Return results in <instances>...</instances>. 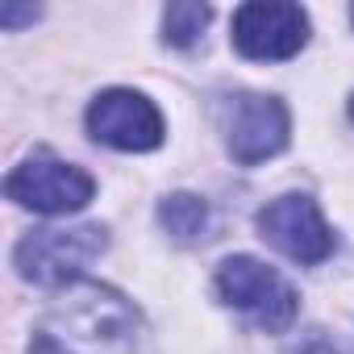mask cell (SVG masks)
I'll return each mask as SVG.
<instances>
[{
	"mask_svg": "<svg viewBox=\"0 0 354 354\" xmlns=\"http://www.w3.org/2000/svg\"><path fill=\"white\" fill-rule=\"evenodd\" d=\"M209 17H213L209 5H192V0L167 5V13H162V38H167L171 46H192V42L205 34Z\"/></svg>",
	"mask_w": 354,
	"mask_h": 354,
	"instance_id": "9c48e42d",
	"label": "cell"
},
{
	"mask_svg": "<svg viewBox=\"0 0 354 354\" xmlns=\"http://www.w3.org/2000/svg\"><path fill=\"white\" fill-rule=\"evenodd\" d=\"M259 234L292 263L317 267L333 254V230L325 225L313 196H279L259 209Z\"/></svg>",
	"mask_w": 354,
	"mask_h": 354,
	"instance_id": "52a82bcc",
	"label": "cell"
},
{
	"mask_svg": "<svg viewBox=\"0 0 354 354\" xmlns=\"http://www.w3.org/2000/svg\"><path fill=\"white\" fill-rule=\"evenodd\" d=\"M88 133L100 146L125 150V154H142L154 150L162 142V113L129 88H109L88 104Z\"/></svg>",
	"mask_w": 354,
	"mask_h": 354,
	"instance_id": "5b68a950",
	"label": "cell"
},
{
	"mask_svg": "<svg viewBox=\"0 0 354 354\" xmlns=\"http://www.w3.org/2000/svg\"><path fill=\"white\" fill-rule=\"evenodd\" d=\"M217 296L230 308L246 313L259 329H271V333L288 329L296 321V313H300L296 288L275 267H267V263H259L250 254H234V259H225L217 267Z\"/></svg>",
	"mask_w": 354,
	"mask_h": 354,
	"instance_id": "6da1fadb",
	"label": "cell"
},
{
	"mask_svg": "<svg viewBox=\"0 0 354 354\" xmlns=\"http://www.w3.org/2000/svg\"><path fill=\"white\" fill-rule=\"evenodd\" d=\"M158 221L167 225V234H171V238L192 242V238H201V234H205V225H209V205H205L201 196H188V192L167 196V201H162V209H158Z\"/></svg>",
	"mask_w": 354,
	"mask_h": 354,
	"instance_id": "ba28073f",
	"label": "cell"
},
{
	"mask_svg": "<svg viewBox=\"0 0 354 354\" xmlns=\"http://www.w3.org/2000/svg\"><path fill=\"white\" fill-rule=\"evenodd\" d=\"M350 121H354V96H350Z\"/></svg>",
	"mask_w": 354,
	"mask_h": 354,
	"instance_id": "30bf717a",
	"label": "cell"
},
{
	"mask_svg": "<svg viewBox=\"0 0 354 354\" xmlns=\"http://www.w3.org/2000/svg\"><path fill=\"white\" fill-rule=\"evenodd\" d=\"M109 246L100 225H67V230H34L17 246V271L30 283L59 288L84 275V267Z\"/></svg>",
	"mask_w": 354,
	"mask_h": 354,
	"instance_id": "7a4b0ae2",
	"label": "cell"
},
{
	"mask_svg": "<svg viewBox=\"0 0 354 354\" xmlns=\"http://www.w3.org/2000/svg\"><path fill=\"white\" fill-rule=\"evenodd\" d=\"M308 42V13L300 5L279 0H254L234 13V46L254 63H279L304 50Z\"/></svg>",
	"mask_w": 354,
	"mask_h": 354,
	"instance_id": "277c9868",
	"label": "cell"
},
{
	"mask_svg": "<svg viewBox=\"0 0 354 354\" xmlns=\"http://www.w3.org/2000/svg\"><path fill=\"white\" fill-rule=\"evenodd\" d=\"M288 133H292V121H288L283 100L275 96L242 92L225 104V142L242 167H259L275 158L288 146Z\"/></svg>",
	"mask_w": 354,
	"mask_h": 354,
	"instance_id": "8992f818",
	"label": "cell"
},
{
	"mask_svg": "<svg viewBox=\"0 0 354 354\" xmlns=\"http://www.w3.org/2000/svg\"><path fill=\"white\" fill-rule=\"evenodd\" d=\"M5 196L13 205H21V209L50 213V217L55 213H80L96 196V180L75 162L50 158V154H34V158H26L21 167L9 171Z\"/></svg>",
	"mask_w": 354,
	"mask_h": 354,
	"instance_id": "3957f363",
	"label": "cell"
},
{
	"mask_svg": "<svg viewBox=\"0 0 354 354\" xmlns=\"http://www.w3.org/2000/svg\"><path fill=\"white\" fill-rule=\"evenodd\" d=\"M350 17H354V9H350Z\"/></svg>",
	"mask_w": 354,
	"mask_h": 354,
	"instance_id": "8fae6325",
	"label": "cell"
}]
</instances>
